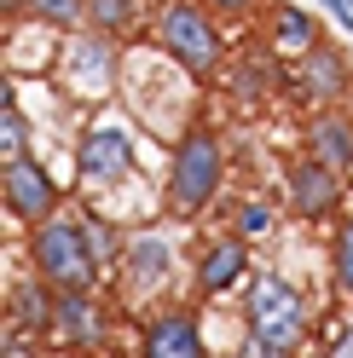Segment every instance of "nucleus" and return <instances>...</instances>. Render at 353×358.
<instances>
[{
    "instance_id": "24",
    "label": "nucleus",
    "mask_w": 353,
    "mask_h": 358,
    "mask_svg": "<svg viewBox=\"0 0 353 358\" xmlns=\"http://www.w3.org/2000/svg\"><path fill=\"white\" fill-rule=\"evenodd\" d=\"M244 358H290V352H278V347H261V341H249V347H244Z\"/></svg>"
},
{
    "instance_id": "10",
    "label": "nucleus",
    "mask_w": 353,
    "mask_h": 358,
    "mask_svg": "<svg viewBox=\"0 0 353 358\" xmlns=\"http://www.w3.org/2000/svg\"><path fill=\"white\" fill-rule=\"evenodd\" d=\"M284 185H290V214L296 220H330V214H342V173L313 162V156H301V162L284 173Z\"/></svg>"
},
{
    "instance_id": "18",
    "label": "nucleus",
    "mask_w": 353,
    "mask_h": 358,
    "mask_svg": "<svg viewBox=\"0 0 353 358\" xmlns=\"http://www.w3.org/2000/svg\"><path fill=\"white\" fill-rule=\"evenodd\" d=\"M87 29H99L110 41H127L139 29V0H87Z\"/></svg>"
},
{
    "instance_id": "5",
    "label": "nucleus",
    "mask_w": 353,
    "mask_h": 358,
    "mask_svg": "<svg viewBox=\"0 0 353 358\" xmlns=\"http://www.w3.org/2000/svg\"><path fill=\"white\" fill-rule=\"evenodd\" d=\"M134 162H139L134 122L99 116L93 127H81V139H76V185H87V191H116V185L134 179Z\"/></svg>"
},
{
    "instance_id": "6",
    "label": "nucleus",
    "mask_w": 353,
    "mask_h": 358,
    "mask_svg": "<svg viewBox=\"0 0 353 358\" xmlns=\"http://www.w3.org/2000/svg\"><path fill=\"white\" fill-rule=\"evenodd\" d=\"M58 81L64 93L81 99V104H104L122 81V41H110L99 29H81V35H64L58 47Z\"/></svg>"
},
{
    "instance_id": "20",
    "label": "nucleus",
    "mask_w": 353,
    "mask_h": 358,
    "mask_svg": "<svg viewBox=\"0 0 353 358\" xmlns=\"http://www.w3.org/2000/svg\"><path fill=\"white\" fill-rule=\"evenodd\" d=\"M24 12L35 24H47V29H64V35H76L87 24V0H29Z\"/></svg>"
},
{
    "instance_id": "21",
    "label": "nucleus",
    "mask_w": 353,
    "mask_h": 358,
    "mask_svg": "<svg viewBox=\"0 0 353 358\" xmlns=\"http://www.w3.org/2000/svg\"><path fill=\"white\" fill-rule=\"evenodd\" d=\"M330 283L353 295V220H342L336 237H330Z\"/></svg>"
},
{
    "instance_id": "7",
    "label": "nucleus",
    "mask_w": 353,
    "mask_h": 358,
    "mask_svg": "<svg viewBox=\"0 0 353 358\" xmlns=\"http://www.w3.org/2000/svg\"><path fill=\"white\" fill-rule=\"evenodd\" d=\"M0 196H6V214L24 231H35L41 220L58 214V179L47 173L41 156H24V162H0Z\"/></svg>"
},
{
    "instance_id": "19",
    "label": "nucleus",
    "mask_w": 353,
    "mask_h": 358,
    "mask_svg": "<svg viewBox=\"0 0 353 358\" xmlns=\"http://www.w3.org/2000/svg\"><path fill=\"white\" fill-rule=\"evenodd\" d=\"M232 231L244 237V243H267L278 231V208L267 203V196H244V203L232 208Z\"/></svg>"
},
{
    "instance_id": "1",
    "label": "nucleus",
    "mask_w": 353,
    "mask_h": 358,
    "mask_svg": "<svg viewBox=\"0 0 353 358\" xmlns=\"http://www.w3.org/2000/svg\"><path fill=\"white\" fill-rule=\"evenodd\" d=\"M220 185H226V139H220L209 122H191L180 139H174L168 173H162L168 220H197L220 196Z\"/></svg>"
},
{
    "instance_id": "17",
    "label": "nucleus",
    "mask_w": 353,
    "mask_h": 358,
    "mask_svg": "<svg viewBox=\"0 0 353 358\" xmlns=\"http://www.w3.org/2000/svg\"><path fill=\"white\" fill-rule=\"evenodd\" d=\"M0 156H6V162L35 156V127H29V116H24V104H18V87H12V81L0 87Z\"/></svg>"
},
{
    "instance_id": "11",
    "label": "nucleus",
    "mask_w": 353,
    "mask_h": 358,
    "mask_svg": "<svg viewBox=\"0 0 353 358\" xmlns=\"http://www.w3.org/2000/svg\"><path fill=\"white\" fill-rule=\"evenodd\" d=\"M301 93L313 99L319 110L342 104V99L353 93V58L336 47V41H319V47L301 58Z\"/></svg>"
},
{
    "instance_id": "12",
    "label": "nucleus",
    "mask_w": 353,
    "mask_h": 358,
    "mask_svg": "<svg viewBox=\"0 0 353 358\" xmlns=\"http://www.w3.org/2000/svg\"><path fill=\"white\" fill-rule=\"evenodd\" d=\"M244 278H249V243L237 231L203 243V255H197V295H209V301L214 295H232Z\"/></svg>"
},
{
    "instance_id": "3",
    "label": "nucleus",
    "mask_w": 353,
    "mask_h": 358,
    "mask_svg": "<svg viewBox=\"0 0 353 358\" xmlns=\"http://www.w3.org/2000/svg\"><path fill=\"white\" fill-rule=\"evenodd\" d=\"M157 52L174 64V70H186L197 81H209L220 70V58H226V35H220V17L203 6V0H168L157 12Z\"/></svg>"
},
{
    "instance_id": "14",
    "label": "nucleus",
    "mask_w": 353,
    "mask_h": 358,
    "mask_svg": "<svg viewBox=\"0 0 353 358\" xmlns=\"http://www.w3.org/2000/svg\"><path fill=\"white\" fill-rule=\"evenodd\" d=\"M307 156L313 162H324V168H336V173H347L353 168V116L347 110H313V122H307Z\"/></svg>"
},
{
    "instance_id": "4",
    "label": "nucleus",
    "mask_w": 353,
    "mask_h": 358,
    "mask_svg": "<svg viewBox=\"0 0 353 358\" xmlns=\"http://www.w3.org/2000/svg\"><path fill=\"white\" fill-rule=\"evenodd\" d=\"M307 295L284 278V272H255L249 278V301H244V329L249 341L261 347H278V352H296L307 341Z\"/></svg>"
},
{
    "instance_id": "13",
    "label": "nucleus",
    "mask_w": 353,
    "mask_h": 358,
    "mask_svg": "<svg viewBox=\"0 0 353 358\" xmlns=\"http://www.w3.org/2000/svg\"><path fill=\"white\" fill-rule=\"evenodd\" d=\"M53 335L64 347H81V352H99L104 347V306L87 295V289H64L58 295V324Z\"/></svg>"
},
{
    "instance_id": "9",
    "label": "nucleus",
    "mask_w": 353,
    "mask_h": 358,
    "mask_svg": "<svg viewBox=\"0 0 353 358\" xmlns=\"http://www.w3.org/2000/svg\"><path fill=\"white\" fill-rule=\"evenodd\" d=\"M174 278V237L168 231H134L122 249V289L127 295H157Z\"/></svg>"
},
{
    "instance_id": "26",
    "label": "nucleus",
    "mask_w": 353,
    "mask_h": 358,
    "mask_svg": "<svg viewBox=\"0 0 353 358\" xmlns=\"http://www.w3.org/2000/svg\"><path fill=\"white\" fill-rule=\"evenodd\" d=\"M347 6H353V0H347Z\"/></svg>"
},
{
    "instance_id": "25",
    "label": "nucleus",
    "mask_w": 353,
    "mask_h": 358,
    "mask_svg": "<svg viewBox=\"0 0 353 358\" xmlns=\"http://www.w3.org/2000/svg\"><path fill=\"white\" fill-rule=\"evenodd\" d=\"M24 6H29V0H6V12H12V17H18V12H24Z\"/></svg>"
},
{
    "instance_id": "15",
    "label": "nucleus",
    "mask_w": 353,
    "mask_h": 358,
    "mask_svg": "<svg viewBox=\"0 0 353 358\" xmlns=\"http://www.w3.org/2000/svg\"><path fill=\"white\" fill-rule=\"evenodd\" d=\"M6 312H12V324L18 329H29V335H53L58 324V289L53 283H41L35 272L29 278H18L6 289Z\"/></svg>"
},
{
    "instance_id": "8",
    "label": "nucleus",
    "mask_w": 353,
    "mask_h": 358,
    "mask_svg": "<svg viewBox=\"0 0 353 358\" xmlns=\"http://www.w3.org/2000/svg\"><path fill=\"white\" fill-rule=\"evenodd\" d=\"M139 358H209L191 306H157L139 329Z\"/></svg>"
},
{
    "instance_id": "16",
    "label": "nucleus",
    "mask_w": 353,
    "mask_h": 358,
    "mask_svg": "<svg viewBox=\"0 0 353 358\" xmlns=\"http://www.w3.org/2000/svg\"><path fill=\"white\" fill-rule=\"evenodd\" d=\"M272 47L278 52H296V58H307V52H313L319 47V41H324V29L313 24V12H307V6H290V0H272Z\"/></svg>"
},
{
    "instance_id": "22",
    "label": "nucleus",
    "mask_w": 353,
    "mask_h": 358,
    "mask_svg": "<svg viewBox=\"0 0 353 358\" xmlns=\"http://www.w3.org/2000/svg\"><path fill=\"white\" fill-rule=\"evenodd\" d=\"M203 6H209L214 17H249V12L261 6V0H203Z\"/></svg>"
},
{
    "instance_id": "23",
    "label": "nucleus",
    "mask_w": 353,
    "mask_h": 358,
    "mask_svg": "<svg viewBox=\"0 0 353 358\" xmlns=\"http://www.w3.org/2000/svg\"><path fill=\"white\" fill-rule=\"evenodd\" d=\"M324 358H353V324H347V329L336 335V341L324 347Z\"/></svg>"
},
{
    "instance_id": "2",
    "label": "nucleus",
    "mask_w": 353,
    "mask_h": 358,
    "mask_svg": "<svg viewBox=\"0 0 353 358\" xmlns=\"http://www.w3.org/2000/svg\"><path fill=\"white\" fill-rule=\"evenodd\" d=\"M24 255H29V272L41 283H53L58 295L64 289H87L93 295L99 278H104V266L93 255V237H87V214H53V220H41V226L24 237Z\"/></svg>"
}]
</instances>
